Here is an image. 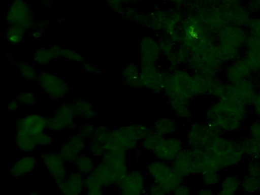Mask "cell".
I'll return each mask as SVG.
<instances>
[{
	"instance_id": "obj_1",
	"label": "cell",
	"mask_w": 260,
	"mask_h": 195,
	"mask_svg": "<svg viewBox=\"0 0 260 195\" xmlns=\"http://www.w3.org/2000/svg\"><path fill=\"white\" fill-rule=\"evenodd\" d=\"M248 106L234 99H218L205 111V120L223 135L236 134L243 129L248 118Z\"/></svg>"
},
{
	"instance_id": "obj_2",
	"label": "cell",
	"mask_w": 260,
	"mask_h": 195,
	"mask_svg": "<svg viewBox=\"0 0 260 195\" xmlns=\"http://www.w3.org/2000/svg\"><path fill=\"white\" fill-rule=\"evenodd\" d=\"M204 150L212 169L220 172L240 166L245 158L241 140L223 134H220Z\"/></svg>"
},
{
	"instance_id": "obj_3",
	"label": "cell",
	"mask_w": 260,
	"mask_h": 195,
	"mask_svg": "<svg viewBox=\"0 0 260 195\" xmlns=\"http://www.w3.org/2000/svg\"><path fill=\"white\" fill-rule=\"evenodd\" d=\"M127 173V152L121 150L106 151L92 172L104 187L116 186Z\"/></svg>"
},
{
	"instance_id": "obj_4",
	"label": "cell",
	"mask_w": 260,
	"mask_h": 195,
	"mask_svg": "<svg viewBox=\"0 0 260 195\" xmlns=\"http://www.w3.org/2000/svg\"><path fill=\"white\" fill-rule=\"evenodd\" d=\"M152 132V128L144 123H132L111 129L104 146L106 151L121 150L127 152L135 150Z\"/></svg>"
},
{
	"instance_id": "obj_5",
	"label": "cell",
	"mask_w": 260,
	"mask_h": 195,
	"mask_svg": "<svg viewBox=\"0 0 260 195\" xmlns=\"http://www.w3.org/2000/svg\"><path fill=\"white\" fill-rule=\"evenodd\" d=\"M147 169L152 183L159 186L169 194H171L173 190L183 181V178L176 173L171 163L156 159L151 161Z\"/></svg>"
},
{
	"instance_id": "obj_6",
	"label": "cell",
	"mask_w": 260,
	"mask_h": 195,
	"mask_svg": "<svg viewBox=\"0 0 260 195\" xmlns=\"http://www.w3.org/2000/svg\"><path fill=\"white\" fill-rule=\"evenodd\" d=\"M214 127L205 122H191L185 129V143L186 147L205 149L220 135Z\"/></svg>"
},
{
	"instance_id": "obj_7",
	"label": "cell",
	"mask_w": 260,
	"mask_h": 195,
	"mask_svg": "<svg viewBox=\"0 0 260 195\" xmlns=\"http://www.w3.org/2000/svg\"><path fill=\"white\" fill-rule=\"evenodd\" d=\"M171 165L176 173L183 179L199 175L196 149L185 146L180 153L172 161Z\"/></svg>"
},
{
	"instance_id": "obj_8",
	"label": "cell",
	"mask_w": 260,
	"mask_h": 195,
	"mask_svg": "<svg viewBox=\"0 0 260 195\" xmlns=\"http://www.w3.org/2000/svg\"><path fill=\"white\" fill-rule=\"evenodd\" d=\"M77 117L71 105L62 104L48 118V129L52 132H63L75 128L74 119Z\"/></svg>"
},
{
	"instance_id": "obj_9",
	"label": "cell",
	"mask_w": 260,
	"mask_h": 195,
	"mask_svg": "<svg viewBox=\"0 0 260 195\" xmlns=\"http://www.w3.org/2000/svg\"><path fill=\"white\" fill-rule=\"evenodd\" d=\"M37 79L39 86L51 99L58 100L66 97L69 93L68 83L56 75L44 72Z\"/></svg>"
},
{
	"instance_id": "obj_10",
	"label": "cell",
	"mask_w": 260,
	"mask_h": 195,
	"mask_svg": "<svg viewBox=\"0 0 260 195\" xmlns=\"http://www.w3.org/2000/svg\"><path fill=\"white\" fill-rule=\"evenodd\" d=\"M48 129V118L39 114H31L16 122V134L36 138Z\"/></svg>"
},
{
	"instance_id": "obj_11",
	"label": "cell",
	"mask_w": 260,
	"mask_h": 195,
	"mask_svg": "<svg viewBox=\"0 0 260 195\" xmlns=\"http://www.w3.org/2000/svg\"><path fill=\"white\" fill-rule=\"evenodd\" d=\"M185 146V143L180 137H162L152 153L156 159L171 163Z\"/></svg>"
},
{
	"instance_id": "obj_12",
	"label": "cell",
	"mask_w": 260,
	"mask_h": 195,
	"mask_svg": "<svg viewBox=\"0 0 260 195\" xmlns=\"http://www.w3.org/2000/svg\"><path fill=\"white\" fill-rule=\"evenodd\" d=\"M41 161L54 179L56 186L61 184L68 174L67 162L60 153L46 152L40 155Z\"/></svg>"
},
{
	"instance_id": "obj_13",
	"label": "cell",
	"mask_w": 260,
	"mask_h": 195,
	"mask_svg": "<svg viewBox=\"0 0 260 195\" xmlns=\"http://www.w3.org/2000/svg\"><path fill=\"white\" fill-rule=\"evenodd\" d=\"M121 195H146L147 181L142 172L132 171L117 184Z\"/></svg>"
},
{
	"instance_id": "obj_14",
	"label": "cell",
	"mask_w": 260,
	"mask_h": 195,
	"mask_svg": "<svg viewBox=\"0 0 260 195\" xmlns=\"http://www.w3.org/2000/svg\"><path fill=\"white\" fill-rule=\"evenodd\" d=\"M87 147L86 139L80 134H73L67 141L60 145L59 153L67 163H74L80 155L83 154Z\"/></svg>"
},
{
	"instance_id": "obj_15",
	"label": "cell",
	"mask_w": 260,
	"mask_h": 195,
	"mask_svg": "<svg viewBox=\"0 0 260 195\" xmlns=\"http://www.w3.org/2000/svg\"><path fill=\"white\" fill-rule=\"evenodd\" d=\"M86 176L77 171L68 172L64 181L57 186L61 195H83Z\"/></svg>"
},
{
	"instance_id": "obj_16",
	"label": "cell",
	"mask_w": 260,
	"mask_h": 195,
	"mask_svg": "<svg viewBox=\"0 0 260 195\" xmlns=\"http://www.w3.org/2000/svg\"><path fill=\"white\" fill-rule=\"evenodd\" d=\"M7 19L12 25L26 27L31 23V10L23 0H15L7 14Z\"/></svg>"
},
{
	"instance_id": "obj_17",
	"label": "cell",
	"mask_w": 260,
	"mask_h": 195,
	"mask_svg": "<svg viewBox=\"0 0 260 195\" xmlns=\"http://www.w3.org/2000/svg\"><path fill=\"white\" fill-rule=\"evenodd\" d=\"M141 85L153 92L164 91V77L153 67H143L141 72Z\"/></svg>"
},
{
	"instance_id": "obj_18",
	"label": "cell",
	"mask_w": 260,
	"mask_h": 195,
	"mask_svg": "<svg viewBox=\"0 0 260 195\" xmlns=\"http://www.w3.org/2000/svg\"><path fill=\"white\" fill-rule=\"evenodd\" d=\"M241 179L235 174L224 175L216 190V195H237L241 190Z\"/></svg>"
},
{
	"instance_id": "obj_19",
	"label": "cell",
	"mask_w": 260,
	"mask_h": 195,
	"mask_svg": "<svg viewBox=\"0 0 260 195\" xmlns=\"http://www.w3.org/2000/svg\"><path fill=\"white\" fill-rule=\"evenodd\" d=\"M179 127L177 120L171 117H159L151 126L153 132L164 137H173Z\"/></svg>"
},
{
	"instance_id": "obj_20",
	"label": "cell",
	"mask_w": 260,
	"mask_h": 195,
	"mask_svg": "<svg viewBox=\"0 0 260 195\" xmlns=\"http://www.w3.org/2000/svg\"><path fill=\"white\" fill-rule=\"evenodd\" d=\"M37 164V159L34 156H22L12 166L10 169V175L16 178L28 175L35 170Z\"/></svg>"
},
{
	"instance_id": "obj_21",
	"label": "cell",
	"mask_w": 260,
	"mask_h": 195,
	"mask_svg": "<svg viewBox=\"0 0 260 195\" xmlns=\"http://www.w3.org/2000/svg\"><path fill=\"white\" fill-rule=\"evenodd\" d=\"M170 105L173 114L178 118L185 120H190L192 118V109L188 101L172 99L170 100Z\"/></svg>"
},
{
	"instance_id": "obj_22",
	"label": "cell",
	"mask_w": 260,
	"mask_h": 195,
	"mask_svg": "<svg viewBox=\"0 0 260 195\" xmlns=\"http://www.w3.org/2000/svg\"><path fill=\"white\" fill-rule=\"evenodd\" d=\"M71 106L77 117H82L86 120L96 118V113L92 104L84 99L75 101L73 102Z\"/></svg>"
},
{
	"instance_id": "obj_23",
	"label": "cell",
	"mask_w": 260,
	"mask_h": 195,
	"mask_svg": "<svg viewBox=\"0 0 260 195\" xmlns=\"http://www.w3.org/2000/svg\"><path fill=\"white\" fill-rule=\"evenodd\" d=\"M74 164L75 165L77 172H80L84 176H87L92 174L96 166L95 161H94L93 156L89 154L85 153L80 155L74 161Z\"/></svg>"
},
{
	"instance_id": "obj_24",
	"label": "cell",
	"mask_w": 260,
	"mask_h": 195,
	"mask_svg": "<svg viewBox=\"0 0 260 195\" xmlns=\"http://www.w3.org/2000/svg\"><path fill=\"white\" fill-rule=\"evenodd\" d=\"M241 190L248 195L260 194V178L245 175L241 179Z\"/></svg>"
},
{
	"instance_id": "obj_25",
	"label": "cell",
	"mask_w": 260,
	"mask_h": 195,
	"mask_svg": "<svg viewBox=\"0 0 260 195\" xmlns=\"http://www.w3.org/2000/svg\"><path fill=\"white\" fill-rule=\"evenodd\" d=\"M242 148L245 158L249 160H260V149L249 137L241 139Z\"/></svg>"
},
{
	"instance_id": "obj_26",
	"label": "cell",
	"mask_w": 260,
	"mask_h": 195,
	"mask_svg": "<svg viewBox=\"0 0 260 195\" xmlns=\"http://www.w3.org/2000/svg\"><path fill=\"white\" fill-rule=\"evenodd\" d=\"M222 178L223 177H222L220 171L214 170V169L206 171L200 175L201 182H202V185L212 187V188L218 187Z\"/></svg>"
},
{
	"instance_id": "obj_27",
	"label": "cell",
	"mask_w": 260,
	"mask_h": 195,
	"mask_svg": "<svg viewBox=\"0 0 260 195\" xmlns=\"http://www.w3.org/2000/svg\"><path fill=\"white\" fill-rule=\"evenodd\" d=\"M15 140H16V145L18 149L22 152H26V153L32 152L38 147L35 138L28 137V136L16 134Z\"/></svg>"
},
{
	"instance_id": "obj_28",
	"label": "cell",
	"mask_w": 260,
	"mask_h": 195,
	"mask_svg": "<svg viewBox=\"0 0 260 195\" xmlns=\"http://www.w3.org/2000/svg\"><path fill=\"white\" fill-rule=\"evenodd\" d=\"M124 80L128 86L141 87V71L137 67H127L124 73Z\"/></svg>"
},
{
	"instance_id": "obj_29",
	"label": "cell",
	"mask_w": 260,
	"mask_h": 195,
	"mask_svg": "<svg viewBox=\"0 0 260 195\" xmlns=\"http://www.w3.org/2000/svg\"><path fill=\"white\" fill-rule=\"evenodd\" d=\"M24 33V27L12 25L7 31V38L12 44H19L23 39Z\"/></svg>"
},
{
	"instance_id": "obj_30",
	"label": "cell",
	"mask_w": 260,
	"mask_h": 195,
	"mask_svg": "<svg viewBox=\"0 0 260 195\" xmlns=\"http://www.w3.org/2000/svg\"><path fill=\"white\" fill-rule=\"evenodd\" d=\"M248 137L252 139L260 149V119L249 123L248 126Z\"/></svg>"
},
{
	"instance_id": "obj_31",
	"label": "cell",
	"mask_w": 260,
	"mask_h": 195,
	"mask_svg": "<svg viewBox=\"0 0 260 195\" xmlns=\"http://www.w3.org/2000/svg\"><path fill=\"white\" fill-rule=\"evenodd\" d=\"M87 149L88 153L93 157H101L102 158L106 152L104 145L94 140H90V142L87 146Z\"/></svg>"
},
{
	"instance_id": "obj_32",
	"label": "cell",
	"mask_w": 260,
	"mask_h": 195,
	"mask_svg": "<svg viewBox=\"0 0 260 195\" xmlns=\"http://www.w3.org/2000/svg\"><path fill=\"white\" fill-rule=\"evenodd\" d=\"M85 187L88 191L92 190H103V184L94 174L87 175L85 178Z\"/></svg>"
},
{
	"instance_id": "obj_33",
	"label": "cell",
	"mask_w": 260,
	"mask_h": 195,
	"mask_svg": "<svg viewBox=\"0 0 260 195\" xmlns=\"http://www.w3.org/2000/svg\"><path fill=\"white\" fill-rule=\"evenodd\" d=\"M110 131L111 128L103 126V125L98 126V127H96V129H95V134H94L93 137H92L91 140H96L99 143L105 145V143L107 141L108 138H109Z\"/></svg>"
},
{
	"instance_id": "obj_34",
	"label": "cell",
	"mask_w": 260,
	"mask_h": 195,
	"mask_svg": "<svg viewBox=\"0 0 260 195\" xmlns=\"http://www.w3.org/2000/svg\"><path fill=\"white\" fill-rule=\"evenodd\" d=\"M245 170L246 175L260 178V160H249Z\"/></svg>"
},
{
	"instance_id": "obj_35",
	"label": "cell",
	"mask_w": 260,
	"mask_h": 195,
	"mask_svg": "<svg viewBox=\"0 0 260 195\" xmlns=\"http://www.w3.org/2000/svg\"><path fill=\"white\" fill-rule=\"evenodd\" d=\"M95 129L96 127H95L93 125L88 124V123L87 124H83L79 126L78 134L86 140H90L93 137Z\"/></svg>"
},
{
	"instance_id": "obj_36",
	"label": "cell",
	"mask_w": 260,
	"mask_h": 195,
	"mask_svg": "<svg viewBox=\"0 0 260 195\" xmlns=\"http://www.w3.org/2000/svg\"><path fill=\"white\" fill-rule=\"evenodd\" d=\"M19 71H20L21 75L23 76L25 79H29V80H34L37 77L36 70L34 67L28 65V64H22L19 67Z\"/></svg>"
},
{
	"instance_id": "obj_37",
	"label": "cell",
	"mask_w": 260,
	"mask_h": 195,
	"mask_svg": "<svg viewBox=\"0 0 260 195\" xmlns=\"http://www.w3.org/2000/svg\"><path fill=\"white\" fill-rule=\"evenodd\" d=\"M35 140L38 146H44V147L51 146L54 143V138L49 134L45 132L39 134L35 138Z\"/></svg>"
},
{
	"instance_id": "obj_38",
	"label": "cell",
	"mask_w": 260,
	"mask_h": 195,
	"mask_svg": "<svg viewBox=\"0 0 260 195\" xmlns=\"http://www.w3.org/2000/svg\"><path fill=\"white\" fill-rule=\"evenodd\" d=\"M53 55L51 50H46V49H40L38 50L36 55V62L41 64H45L49 62Z\"/></svg>"
},
{
	"instance_id": "obj_39",
	"label": "cell",
	"mask_w": 260,
	"mask_h": 195,
	"mask_svg": "<svg viewBox=\"0 0 260 195\" xmlns=\"http://www.w3.org/2000/svg\"><path fill=\"white\" fill-rule=\"evenodd\" d=\"M18 100L24 105H35L36 104V98L31 92H22L18 96Z\"/></svg>"
},
{
	"instance_id": "obj_40",
	"label": "cell",
	"mask_w": 260,
	"mask_h": 195,
	"mask_svg": "<svg viewBox=\"0 0 260 195\" xmlns=\"http://www.w3.org/2000/svg\"><path fill=\"white\" fill-rule=\"evenodd\" d=\"M171 195H192L191 186L182 182L172 192Z\"/></svg>"
},
{
	"instance_id": "obj_41",
	"label": "cell",
	"mask_w": 260,
	"mask_h": 195,
	"mask_svg": "<svg viewBox=\"0 0 260 195\" xmlns=\"http://www.w3.org/2000/svg\"><path fill=\"white\" fill-rule=\"evenodd\" d=\"M147 195H170L159 186L152 183L147 189Z\"/></svg>"
},
{
	"instance_id": "obj_42",
	"label": "cell",
	"mask_w": 260,
	"mask_h": 195,
	"mask_svg": "<svg viewBox=\"0 0 260 195\" xmlns=\"http://www.w3.org/2000/svg\"><path fill=\"white\" fill-rule=\"evenodd\" d=\"M251 105H252V112H253L254 115L257 117V119H260V91H258L255 94Z\"/></svg>"
},
{
	"instance_id": "obj_43",
	"label": "cell",
	"mask_w": 260,
	"mask_h": 195,
	"mask_svg": "<svg viewBox=\"0 0 260 195\" xmlns=\"http://www.w3.org/2000/svg\"><path fill=\"white\" fill-rule=\"evenodd\" d=\"M196 195H216V190L212 187L202 185L196 190Z\"/></svg>"
},
{
	"instance_id": "obj_44",
	"label": "cell",
	"mask_w": 260,
	"mask_h": 195,
	"mask_svg": "<svg viewBox=\"0 0 260 195\" xmlns=\"http://www.w3.org/2000/svg\"><path fill=\"white\" fill-rule=\"evenodd\" d=\"M61 55L69 59H72V60H80V55L72 50H63Z\"/></svg>"
},
{
	"instance_id": "obj_45",
	"label": "cell",
	"mask_w": 260,
	"mask_h": 195,
	"mask_svg": "<svg viewBox=\"0 0 260 195\" xmlns=\"http://www.w3.org/2000/svg\"><path fill=\"white\" fill-rule=\"evenodd\" d=\"M20 105L21 103L18 99L17 100L11 101V102L7 104V109L9 111H13V112H14V111H16L19 109Z\"/></svg>"
},
{
	"instance_id": "obj_46",
	"label": "cell",
	"mask_w": 260,
	"mask_h": 195,
	"mask_svg": "<svg viewBox=\"0 0 260 195\" xmlns=\"http://www.w3.org/2000/svg\"><path fill=\"white\" fill-rule=\"evenodd\" d=\"M83 195H103V190H92V191L86 190V193Z\"/></svg>"
},
{
	"instance_id": "obj_47",
	"label": "cell",
	"mask_w": 260,
	"mask_h": 195,
	"mask_svg": "<svg viewBox=\"0 0 260 195\" xmlns=\"http://www.w3.org/2000/svg\"><path fill=\"white\" fill-rule=\"evenodd\" d=\"M30 195H40L39 194V192L37 191H32L30 193Z\"/></svg>"
},
{
	"instance_id": "obj_48",
	"label": "cell",
	"mask_w": 260,
	"mask_h": 195,
	"mask_svg": "<svg viewBox=\"0 0 260 195\" xmlns=\"http://www.w3.org/2000/svg\"><path fill=\"white\" fill-rule=\"evenodd\" d=\"M112 195H121V194H120V193H119V194H112Z\"/></svg>"
},
{
	"instance_id": "obj_49",
	"label": "cell",
	"mask_w": 260,
	"mask_h": 195,
	"mask_svg": "<svg viewBox=\"0 0 260 195\" xmlns=\"http://www.w3.org/2000/svg\"><path fill=\"white\" fill-rule=\"evenodd\" d=\"M146 195H147V194H146Z\"/></svg>"
}]
</instances>
